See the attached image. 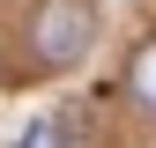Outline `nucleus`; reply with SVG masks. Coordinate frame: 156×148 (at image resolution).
Returning <instances> with one entry per match:
<instances>
[{
    "instance_id": "2",
    "label": "nucleus",
    "mask_w": 156,
    "mask_h": 148,
    "mask_svg": "<svg viewBox=\"0 0 156 148\" xmlns=\"http://www.w3.org/2000/svg\"><path fill=\"white\" fill-rule=\"evenodd\" d=\"M126 89H134V96H141L149 111H156V37H149V45L126 59Z\"/></svg>"
},
{
    "instance_id": "1",
    "label": "nucleus",
    "mask_w": 156,
    "mask_h": 148,
    "mask_svg": "<svg viewBox=\"0 0 156 148\" xmlns=\"http://www.w3.org/2000/svg\"><path fill=\"white\" fill-rule=\"evenodd\" d=\"M89 37H97V8L89 0H45L37 22H30V45H37L45 67H74L89 52Z\"/></svg>"
},
{
    "instance_id": "3",
    "label": "nucleus",
    "mask_w": 156,
    "mask_h": 148,
    "mask_svg": "<svg viewBox=\"0 0 156 148\" xmlns=\"http://www.w3.org/2000/svg\"><path fill=\"white\" fill-rule=\"evenodd\" d=\"M15 148H52V119H37V126H23V141Z\"/></svg>"
}]
</instances>
